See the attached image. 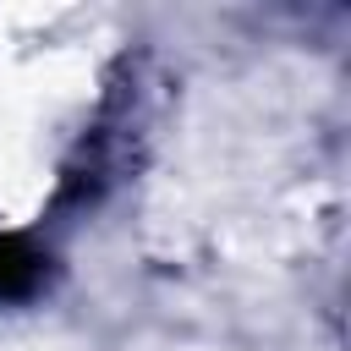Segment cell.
Returning <instances> with one entry per match:
<instances>
[{"label":"cell","instance_id":"cell-1","mask_svg":"<svg viewBox=\"0 0 351 351\" xmlns=\"http://www.w3.org/2000/svg\"><path fill=\"white\" fill-rule=\"evenodd\" d=\"M44 274V258L22 241V236H0V302L11 296H27Z\"/></svg>","mask_w":351,"mask_h":351}]
</instances>
